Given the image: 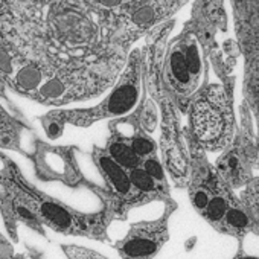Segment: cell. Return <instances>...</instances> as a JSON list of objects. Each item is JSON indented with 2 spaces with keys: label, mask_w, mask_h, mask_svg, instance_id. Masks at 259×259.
<instances>
[{
  "label": "cell",
  "mask_w": 259,
  "mask_h": 259,
  "mask_svg": "<svg viewBox=\"0 0 259 259\" xmlns=\"http://www.w3.org/2000/svg\"><path fill=\"white\" fill-rule=\"evenodd\" d=\"M0 185L5 186L13 198L26 204L43 226L64 235H79L102 239L111 217L102 209L98 213H81L64 203L40 192L28 180L23 179L16 163L0 171Z\"/></svg>",
  "instance_id": "1"
},
{
  "label": "cell",
  "mask_w": 259,
  "mask_h": 259,
  "mask_svg": "<svg viewBox=\"0 0 259 259\" xmlns=\"http://www.w3.org/2000/svg\"><path fill=\"white\" fill-rule=\"evenodd\" d=\"M142 84V58L141 52L135 51L130 57L125 72L122 73L114 90L93 108L84 110H52L41 116V125L51 139H57L67 123L75 126H90L93 122L108 117H117L133 110L141 96Z\"/></svg>",
  "instance_id": "2"
},
{
  "label": "cell",
  "mask_w": 259,
  "mask_h": 259,
  "mask_svg": "<svg viewBox=\"0 0 259 259\" xmlns=\"http://www.w3.org/2000/svg\"><path fill=\"white\" fill-rule=\"evenodd\" d=\"M194 139L200 148L217 151L229 145L232 136V111L227 93L221 85H206L191 104Z\"/></svg>",
  "instance_id": "3"
},
{
  "label": "cell",
  "mask_w": 259,
  "mask_h": 259,
  "mask_svg": "<svg viewBox=\"0 0 259 259\" xmlns=\"http://www.w3.org/2000/svg\"><path fill=\"white\" fill-rule=\"evenodd\" d=\"M238 45L244 57V101L259 136V2H233Z\"/></svg>",
  "instance_id": "4"
},
{
  "label": "cell",
  "mask_w": 259,
  "mask_h": 259,
  "mask_svg": "<svg viewBox=\"0 0 259 259\" xmlns=\"http://www.w3.org/2000/svg\"><path fill=\"white\" fill-rule=\"evenodd\" d=\"M48 2H0V37L5 54L20 55L37 37L46 16Z\"/></svg>",
  "instance_id": "5"
},
{
  "label": "cell",
  "mask_w": 259,
  "mask_h": 259,
  "mask_svg": "<svg viewBox=\"0 0 259 259\" xmlns=\"http://www.w3.org/2000/svg\"><path fill=\"white\" fill-rule=\"evenodd\" d=\"M92 156L107 183L104 191H99L96 186H92V189H95V192L104 200L102 209L111 217V220L125 218L130 209L145 203L141 194L135 189L132 179H130V172L119 166L108 156L105 148L95 147Z\"/></svg>",
  "instance_id": "6"
},
{
  "label": "cell",
  "mask_w": 259,
  "mask_h": 259,
  "mask_svg": "<svg viewBox=\"0 0 259 259\" xmlns=\"http://www.w3.org/2000/svg\"><path fill=\"white\" fill-rule=\"evenodd\" d=\"M203 78V60L197 37L192 32L180 35L169 48L165 79L171 90L180 98H191Z\"/></svg>",
  "instance_id": "7"
},
{
  "label": "cell",
  "mask_w": 259,
  "mask_h": 259,
  "mask_svg": "<svg viewBox=\"0 0 259 259\" xmlns=\"http://www.w3.org/2000/svg\"><path fill=\"white\" fill-rule=\"evenodd\" d=\"M174 204L166 209L165 215L156 221L139 223L132 227L126 238L117 244V250L125 259H150L159 251L168 239V220Z\"/></svg>",
  "instance_id": "8"
},
{
  "label": "cell",
  "mask_w": 259,
  "mask_h": 259,
  "mask_svg": "<svg viewBox=\"0 0 259 259\" xmlns=\"http://www.w3.org/2000/svg\"><path fill=\"white\" fill-rule=\"evenodd\" d=\"M35 165V172L41 180H63L67 185H75L72 169L76 171L70 148H55L41 141L35 142V151L31 154Z\"/></svg>",
  "instance_id": "9"
},
{
  "label": "cell",
  "mask_w": 259,
  "mask_h": 259,
  "mask_svg": "<svg viewBox=\"0 0 259 259\" xmlns=\"http://www.w3.org/2000/svg\"><path fill=\"white\" fill-rule=\"evenodd\" d=\"M23 130H29V126L22 119L13 117L2 105H0V147L28 156L20 144Z\"/></svg>",
  "instance_id": "10"
},
{
  "label": "cell",
  "mask_w": 259,
  "mask_h": 259,
  "mask_svg": "<svg viewBox=\"0 0 259 259\" xmlns=\"http://www.w3.org/2000/svg\"><path fill=\"white\" fill-rule=\"evenodd\" d=\"M105 151L108 153V156L119 166H122L128 172L132 171V169H135V168L142 166V162L144 160L135 153V150L132 148V145L128 144L126 138L116 132V128H114V132H113V136L108 139V144L105 147Z\"/></svg>",
  "instance_id": "11"
},
{
  "label": "cell",
  "mask_w": 259,
  "mask_h": 259,
  "mask_svg": "<svg viewBox=\"0 0 259 259\" xmlns=\"http://www.w3.org/2000/svg\"><path fill=\"white\" fill-rule=\"evenodd\" d=\"M250 227H251V221H250L248 215L245 213L244 204L233 207L227 212L224 230H230L233 233H241V232L248 230Z\"/></svg>",
  "instance_id": "12"
},
{
  "label": "cell",
  "mask_w": 259,
  "mask_h": 259,
  "mask_svg": "<svg viewBox=\"0 0 259 259\" xmlns=\"http://www.w3.org/2000/svg\"><path fill=\"white\" fill-rule=\"evenodd\" d=\"M128 144L132 145V148L135 150V153L142 159H148L151 156H156V144L151 138L145 136V135H135L133 138H126Z\"/></svg>",
  "instance_id": "13"
},
{
  "label": "cell",
  "mask_w": 259,
  "mask_h": 259,
  "mask_svg": "<svg viewBox=\"0 0 259 259\" xmlns=\"http://www.w3.org/2000/svg\"><path fill=\"white\" fill-rule=\"evenodd\" d=\"M63 250L69 259H107L93 250L78 247V245H63Z\"/></svg>",
  "instance_id": "14"
},
{
  "label": "cell",
  "mask_w": 259,
  "mask_h": 259,
  "mask_svg": "<svg viewBox=\"0 0 259 259\" xmlns=\"http://www.w3.org/2000/svg\"><path fill=\"white\" fill-rule=\"evenodd\" d=\"M142 166H144V169H145L156 182H159V183H166V182H165L163 168H162V165H160V162L157 160L156 156H151V157L145 159V160L142 162Z\"/></svg>",
  "instance_id": "15"
},
{
  "label": "cell",
  "mask_w": 259,
  "mask_h": 259,
  "mask_svg": "<svg viewBox=\"0 0 259 259\" xmlns=\"http://www.w3.org/2000/svg\"><path fill=\"white\" fill-rule=\"evenodd\" d=\"M242 259H257V257H242Z\"/></svg>",
  "instance_id": "16"
}]
</instances>
